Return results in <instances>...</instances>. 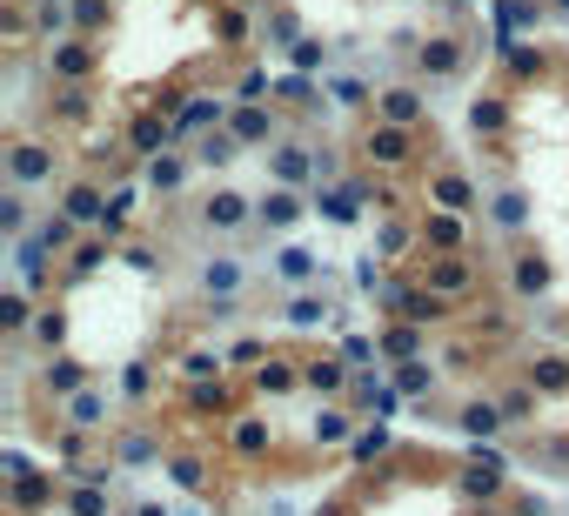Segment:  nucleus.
<instances>
[{
    "label": "nucleus",
    "mask_w": 569,
    "mask_h": 516,
    "mask_svg": "<svg viewBox=\"0 0 569 516\" xmlns=\"http://www.w3.org/2000/svg\"><path fill=\"white\" fill-rule=\"evenodd\" d=\"M382 114H389V128H416L422 121V94H409V88L382 94Z\"/></svg>",
    "instance_id": "1"
},
{
    "label": "nucleus",
    "mask_w": 569,
    "mask_h": 516,
    "mask_svg": "<svg viewBox=\"0 0 569 516\" xmlns=\"http://www.w3.org/2000/svg\"><path fill=\"white\" fill-rule=\"evenodd\" d=\"M241 215H248L241 195H214L208 208H201V222H208V228H241Z\"/></svg>",
    "instance_id": "2"
},
{
    "label": "nucleus",
    "mask_w": 569,
    "mask_h": 516,
    "mask_svg": "<svg viewBox=\"0 0 569 516\" xmlns=\"http://www.w3.org/2000/svg\"><path fill=\"white\" fill-rule=\"evenodd\" d=\"M201 121H222V101H208V94H195V101H188V107H181V135H188V128H201Z\"/></svg>",
    "instance_id": "3"
},
{
    "label": "nucleus",
    "mask_w": 569,
    "mask_h": 516,
    "mask_svg": "<svg viewBox=\"0 0 569 516\" xmlns=\"http://www.w3.org/2000/svg\"><path fill=\"white\" fill-rule=\"evenodd\" d=\"M456 61H463L456 41H429V47H422V67H429V74H456Z\"/></svg>",
    "instance_id": "4"
},
{
    "label": "nucleus",
    "mask_w": 569,
    "mask_h": 516,
    "mask_svg": "<svg viewBox=\"0 0 569 516\" xmlns=\"http://www.w3.org/2000/svg\"><path fill=\"white\" fill-rule=\"evenodd\" d=\"M47 175V148H14V182H41Z\"/></svg>",
    "instance_id": "5"
},
{
    "label": "nucleus",
    "mask_w": 569,
    "mask_h": 516,
    "mask_svg": "<svg viewBox=\"0 0 569 516\" xmlns=\"http://www.w3.org/2000/svg\"><path fill=\"white\" fill-rule=\"evenodd\" d=\"M201 282H208L214 295H228V289L241 282V262H208V269H201Z\"/></svg>",
    "instance_id": "6"
},
{
    "label": "nucleus",
    "mask_w": 569,
    "mask_h": 516,
    "mask_svg": "<svg viewBox=\"0 0 569 516\" xmlns=\"http://www.w3.org/2000/svg\"><path fill=\"white\" fill-rule=\"evenodd\" d=\"M255 389H269V395H282V389H295V369H288V363H261V376H255Z\"/></svg>",
    "instance_id": "7"
},
{
    "label": "nucleus",
    "mask_w": 569,
    "mask_h": 516,
    "mask_svg": "<svg viewBox=\"0 0 569 516\" xmlns=\"http://www.w3.org/2000/svg\"><path fill=\"white\" fill-rule=\"evenodd\" d=\"M516 289H523V295H542V289H550V269H542V262H516Z\"/></svg>",
    "instance_id": "8"
},
{
    "label": "nucleus",
    "mask_w": 569,
    "mask_h": 516,
    "mask_svg": "<svg viewBox=\"0 0 569 516\" xmlns=\"http://www.w3.org/2000/svg\"><path fill=\"white\" fill-rule=\"evenodd\" d=\"M94 215H101V195H94V188H74V195H67V222H94Z\"/></svg>",
    "instance_id": "9"
},
{
    "label": "nucleus",
    "mask_w": 569,
    "mask_h": 516,
    "mask_svg": "<svg viewBox=\"0 0 569 516\" xmlns=\"http://www.w3.org/2000/svg\"><path fill=\"white\" fill-rule=\"evenodd\" d=\"M369 154L375 161H409V141L402 135H369Z\"/></svg>",
    "instance_id": "10"
},
{
    "label": "nucleus",
    "mask_w": 569,
    "mask_h": 516,
    "mask_svg": "<svg viewBox=\"0 0 569 516\" xmlns=\"http://www.w3.org/2000/svg\"><path fill=\"white\" fill-rule=\"evenodd\" d=\"M235 450L261 456V450H269V423H235Z\"/></svg>",
    "instance_id": "11"
},
{
    "label": "nucleus",
    "mask_w": 569,
    "mask_h": 516,
    "mask_svg": "<svg viewBox=\"0 0 569 516\" xmlns=\"http://www.w3.org/2000/svg\"><path fill=\"white\" fill-rule=\"evenodd\" d=\"M536 389H569V363H563V356L536 363Z\"/></svg>",
    "instance_id": "12"
},
{
    "label": "nucleus",
    "mask_w": 569,
    "mask_h": 516,
    "mask_svg": "<svg viewBox=\"0 0 569 516\" xmlns=\"http://www.w3.org/2000/svg\"><path fill=\"white\" fill-rule=\"evenodd\" d=\"M429 242H435V248H456V242H463V222H456V215H435Z\"/></svg>",
    "instance_id": "13"
},
{
    "label": "nucleus",
    "mask_w": 569,
    "mask_h": 516,
    "mask_svg": "<svg viewBox=\"0 0 569 516\" xmlns=\"http://www.w3.org/2000/svg\"><path fill=\"white\" fill-rule=\"evenodd\" d=\"M429 282H435V289H442V295H456V289H469V275H463V262H442V269H435V275H429Z\"/></svg>",
    "instance_id": "14"
},
{
    "label": "nucleus",
    "mask_w": 569,
    "mask_h": 516,
    "mask_svg": "<svg viewBox=\"0 0 569 516\" xmlns=\"http://www.w3.org/2000/svg\"><path fill=\"white\" fill-rule=\"evenodd\" d=\"M275 175H282V182H301V175H308V154H301V148H282V161H275Z\"/></svg>",
    "instance_id": "15"
},
{
    "label": "nucleus",
    "mask_w": 569,
    "mask_h": 516,
    "mask_svg": "<svg viewBox=\"0 0 569 516\" xmlns=\"http://www.w3.org/2000/svg\"><path fill=\"white\" fill-rule=\"evenodd\" d=\"M523 215H529L523 195H503V201H495V222H503V228H523Z\"/></svg>",
    "instance_id": "16"
},
{
    "label": "nucleus",
    "mask_w": 569,
    "mask_h": 516,
    "mask_svg": "<svg viewBox=\"0 0 569 516\" xmlns=\"http://www.w3.org/2000/svg\"><path fill=\"white\" fill-rule=\"evenodd\" d=\"M282 275H288V282H308V275H315V255H301V248H288V255H282Z\"/></svg>",
    "instance_id": "17"
},
{
    "label": "nucleus",
    "mask_w": 569,
    "mask_h": 516,
    "mask_svg": "<svg viewBox=\"0 0 569 516\" xmlns=\"http://www.w3.org/2000/svg\"><path fill=\"white\" fill-rule=\"evenodd\" d=\"M382 450H389V429H382V423H375V429H362V436H355V456H382Z\"/></svg>",
    "instance_id": "18"
},
{
    "label": "nucleus",
    "mask_w": 569,
    "mask_h": 516,
    "mask_svg": "<svg viewBox=\"0 0 569 516\" xmlns=\"http://www.w3.org/2000/svg\"><path fill=\"white\" fill-rule=\"evenodd\" d=\"M54 67H60V74H88L94 61H88V47H60V61H54Z\"/></svg>",
    "instance_id": "19"
},
{
    "label": "nucleus",
    "mask_w": 569,
    "mask_h": 516,
    "mask_svg": "<svg viewBox=\"0 0 569 516\" xmlns=\"http://www.w3.org/2000/svg\"><path fill=\"white\" fill-rule=\"evenodd\" d=\"M235 135L241 141H261V135H269V114H235Z\"/></svg>",
    "instance_id": "20"
},
{
    "label": "nucleus",
    "mask_w": 569,
    "mask_h": 516,
    "mask_svg": "<svg viewBox=\"0 0 569 516\" xmlns=\"http://www.w3.org/2000/svg\"><path fill=\"white\" fill-rule=\"evenodd\" d=\"M67 416H74V423H94V416H101V395H74V403H67Z\"/></svg>",
    "instance_id": "21"
},
{
    "label": "nucleus",
    "mask_w": 569,
    "mask_h": 516,
    "mask_svg": "<svg viewBox=\"0 0 569 516\" xmlns=\"http://www.w3.org/2000/svg\"><path fill=\"white\" fill-rule=\"evenodd\" d=\"M476 128H482V135H495V128H503V107L482 101V107H476Z\"/></svg>",
    "instance_id": "22"
},
{
    "label": "nucleus",
    "mask_w": 569,
    "mask_h": 516,
    "mask_svg": "<svg viewBox=\"0 0 569 516\" xmlns=\"http://www.w3.org/2000/svg\"><path fill=\"white\" fill-rule=\"evenodd\" d=\"M335 376H342L335 363H315V369H308V389H335Z\"/></svg>",
    "instance_id": "23"
},
{
    "label": "nucleus",
    "mask_w": 569,
    "mask_h": 516,
    "mask_svg": "<svg viewBox=\"0 0 569 516\" xmlns=\"http://www.w3.org/2000/svg\"><path fill=\"white\" fill-rule=\"evenodd\" d=\"M295 67H322V41H295Z\"/></svg>",
    "instance_id": "24"
},
{
    "label": "nucleus",
    "mask_w": 569,
    "mask_h": 516,
    "mask_svg": "<svg viewBox=\"0 0 569 516\" xmlns=\"http://www.w3.org/2000/svg\"><path fill=\"white\" fill-rule=\"evenodd\" d=\"M168 135V128L161 121H148V114H141V121H135V141H141V148H154V141H161Z\"/></svg>",
    "instance_id": "25"
},
{
    "label": "nucleus",
    "mask_w": 569,
    "mask_h": 516,
    "mask_svg": "<svg viewBox=\"0 0 569 516\" xmlns=\"http://www.w3.org/2000/svg\"><path fill=\"white\" fill-rule=\"evenodd\" d=\"M154 188H181V161H154Z\"/></svg>",
    "instance_id": "26"
},
{
    "label": "nucleus",
    "mask_w": 569,
    "mask_h": 516,
    "mask_svg": "<svg viewBox=\"0 0 569 516\" xmlns=\"http://www.w3.org/2000/svg\"><path fill=\"white\" fill-rule=\"evenodd\" d=\"M435 195H442V201H469V182H456V175H449V182H435Z\"/></svg>",
    "instance_id": "27"
},
{
    "label": "nucleus",
    "mask_w": 569,
    "mask_h": 516,
    "mask_svg": "<svg viewBox=\"0 0 569 516\" xmlns=\"http://www.w3.org/2000/svg\"><path fill=\"white\" fill-rule=\"evenodd\" d=\"M288 215H295V201H288V195H275V201H269V222H275V228H288Z\"/></svg>",
    "instance_id": "28"
},
{
    "label": "nucleus",
    "mask_w": 569,
    "mask_h": 516,
    "mask_svg": "<svg viewBox=\"0 0 569 516\" xmlns=\"http://www.w3.org/2000/svg\"><path fill=\"white\" fill-rule=\"evenodd\" d=\"M101 7H107V0H74V20L88 27V20H101Z\"/></svg>",
    "instance_id": "29"
},
{
    "label": "nucleus",
    "mask_w": 569,
    "mask_h": 516,
    "mask_svg": "<svg viewBox=\"0 0 569 516\" xmlns=\"http://www.w3.org/2000/svg\"><path fill=\"white\" fill-rule=\"evenodd\" d=\"M556 14H569V0H556Z\"/></svg>",
    "instance_id": "30"
}]
</instances>
